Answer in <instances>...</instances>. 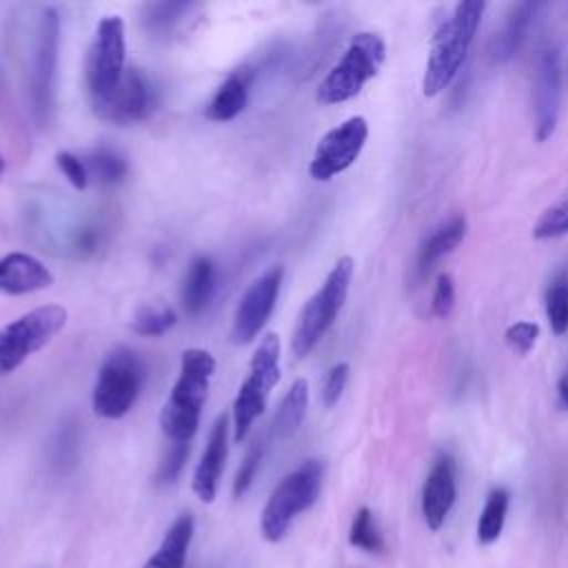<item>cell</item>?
Returning a JSON list of instances; mask_svg holds the SVG:
<instances>
[{
  "instance_id": "cell-24",
  "label": "cell",
  "mask_w": 568,
  "mask_h": 568,
  "mask_svg": "<svg viewBox=\"0 0 568 568\" xmlns=\"http://www.w3.org/2000/svg\"><path fill=\"white\" fill-rule=\"evenodd\" d=\"M84 164L89 169V178H93L102 186H115L129 173L126 158L111 146H98L89 151L84 158Z\"/></svg>"
},
{
  "instance_id": "cell-13",
  "label": "cell",
  "mask_w": 568,
  "mask_h": 568,
  "mask_svg": "<svg viewBox=\"0 0 568 568\" xmlns=\"http://www.w3.org/2000/svg\"><path fill=\"white\" fill-rule=\"evenodd\" d=\"M93 113L100 120L113 122V124H135L153 111L155 104V91L149 82V78L138 67H129L118 82V87L104 95L102 100L91 102Z\"/></svg>"
},
{
  "instance_id": "cell-7",
  "label": "cell",
  "mask_w": 568,
  "mask_h": 568,
  "mask_svg": "<svg viewBox=\"0 0 568 568\" xmlns=\"http://www.w3.org/2000/svg\"><path fill=\"white\" fill-rule=\"evenodd\" d=\"M322 481L324 464L320 459H306L295 470L284 475L264 504L260 517L262 537L273 544L280 541L293 519L315 504L322 490Z\"/></svg>"
},
{
  "instance_id": "cell-20",
  "label": "cell",
  "mask_w": 568,
  "mask_h": 568,
  "mask_svg": "<svg viewBox=\"0 0 568 568\" xmlns=\"http://www.w3.org/2000/svg\"><path fill=\"white\" fill-rule=\"evenodd\" d=\"M193 526L195 524L191 513L178 515L164 532L158 550L146 559L144 568H184L186 552L193 539Z\"/></svg>"
},
{
  "instance_id": "cell-15",
  "label": "cell",
  "mask_w": 568,
  "mask_h": 568,
  "mask_svg": "<svg viewBox=\"0 0 568 568\" xmlns=\"http://www.w3.org/2000/svg\"><path fill=\"white\" fill-rule=\"evenodd\" d=\"M229 428H231L229 413L217 415V419L211 426L204 453L193 473L191 488H193L195 497L204 504H211L217 495L220 475L224 470V462H226V453H229Z\"/></svg>"
},
{
  "instance_id": "cell-35",
  "label": "cell",
  "mask_w": 568,
  "mask_h": 568,
  "mask_svg": "<svg viewBox=\"0 0 568 568\" xmlns=\"http://www.w3.org/2000/svg\"><path fill=\"white\" fill-rule=\"evenodd\" d=\"M537 337H539V324L535 322H515L513 326L506 328V342L519 355L530 353Z\"/></svg>"
},
{
  "instance_id": "cell-3",
  "label": "cell",
  "mask_w": 568,
  "mask_h": 568,
  "mask_svg": "<svg viewBox=\"0 0 568 568\" xmlns=\"http://www.w3.org/2000/svg\"><path fill=\"white\" fill-rule=\"evenodd\" d=\"M353 273V257H339L324 277L322 286L306 300L291 335V351L295 357H306L333 326L348 297Z\"/></svg>"
},
{
  "instance_id": "cell-12",
  "label": "cell",
  "mask_w": 568,
  "mask_h": 568,
  "mask_svg": "<svg viewBox=\"0 0 568 568\" xmlns=\"http://www.w3.org/2000/svg\"><path fill=\"white\" fill-rule=\"evenodd\" d=\"M282 280H284V266L275 264L268 271H264L244 291L233 315V326H231L233 344H251L262 333L280 297Z\"/></svg>"
},
{
  "instance_id": "cell-32",
  "label": "cell",
  "mask_w": 568,
  "mask_h": 568,
  "mask_svg": "<svg viewBox=\"0 0 568 568\" xmlns=\"http://www.w3.org/2000/svg\"><path fill=\"white\" fill-rule=\"evenodd\" d=\"M191 453V444H175L171 442L166 455L160 462V468L155 473V481L158 484H173L178 479V475L182 473L186 459Z\"/></svg>"
},
{
  "instance_id": "cell-4",
  "label": "cell",
  "mask_w": 568,
  "mask_h": 568,
  "mask_svg": "<svg viewBox=\"0 0 568 568\" xmlns=\"http://www.w3.org/2000/svg\"><path fill=\"white\" fill-rule=\"evenodd\" d=\"M386 58V42L375 31L355 33L339 60L322 78L317 87L320 104H339L355 98L368 80H373Z\"/></svg>"
},
{
  "instance_id": "cell-26",
  "label": "cell",
  "mask_w": 568,
  "mask_h": 568,
  "mask_svg": "<svg viewBox=\"0 0 568 568\" xmlns=\"http://www.w3.org/2000/svg\"><path fill=\"white\" fill-rule=\"evenodd\" d=\"M508 504H510V493L506 488H493L488 493V497L484 501V510L477 521V541L479 544L488 546L499 539V535L504 530Z\"/></svg>"
},
{
  "instance_id": "cell-1",
  "label": "cell",
  "mask_w": 568,
  "mask_h": 568,
  "mask_svg": "<svg viewBox=\"0 0 568 568\" xmlns=\"http://www.w3.org/2000/svg\"><path fill=\"white\" fill-rule=\"evenodd\" d=\"M215 373V357L204 348H184L180 355L178 379L160 410V428L175 444H191L209 386Z\"/></svg>"
},
{
  "instance_id": "cell-25",
  "label": "cell",
  "mask_w": 568,
  "mask_h": 568,
  "mask_svg": "<svg viewBox=\"0 0 568 568\" xmlns=\"http://www.w3.org/2000/svg\"><path fill=\"white\" fill-rule=\"evenodd\" d=\"M191 7V2H149L142 7V27L151 38H166Z\"/></svg>"
},
{
  "instance_id": "cell-22",
  "label": "cell",
  "mask_w": 568,
  "mask_h": 568,
  "mask_svg": "<svg viewBox=\"0 0 568 568\" xmlns=\"http://www.w3.org/2000/svg\"><path fill=\"white\" fill-rule=\"evenodd\" d=\"M306 408H308V382L304 377H297L286 395L282 397L275 417H273V435L277 439H286L291 435L297 433V428L302 426L304 417H306Z\"/></svg>"
},
{
  "instance_id": "cell-21",
  "label": "cell",
  "mask_w": 568,
  "mask_h": 568,
  "mask_svg": "<svg viewBox=\"0 0 568 568\" xmlns=\"http://www.w3.org/2000/svg\"><path fill=\"white\" fill-rule=\"evenodd\" d=\"M541 7H544L541 2H519L510 11L501 31L493 40V58L497 62H508L519 51L521 42L526 40V33Z\"/></svg>"
},
{
  "instance_id": "cell-23",
  "label": "cell",
  "mask_w": 568,
  "mask_h": 568,
  "mask_svg": "<svg viewBox=\"0 0 568 568\" xmlns=\"http://www.w3.org/2000/svg\"><path fill=\"white\" fill-rule=\"evenodd\" d=\"M466 229H468V224H466L464 215H455L446 224H442L419 248V255H417L419 273H428L439 257L455 251L462 244V240L466 237Z\"/></svg>"
},
{
  "instance_id": "cell-6",
  "label": "cell",
  "mask_w": 568,
  "mask_h": 568,
  "mask_svg": "<svg viewBox=\"0 0 568 568\" xmlns=\"http://www.w3.org/2000/svg\"><path fill=\"white\" fill-rule=\"evenodd\" d=\"M280 337L277 333H266L257 348L253 351V357L248 362V375L237 388V395L233 399V413H231V428H233V442L240 444L246 439L248 430L253 428L255 419L266 410L271 390L280 382Z\"/></svg>"
},
{
  "instance_id": "cell-14",
  "label": "cell",
  "mask_w": 568,
  "mask_h": 568,
  "mask_svg": "<svg viewBox=\"0 0 568 568\" xmlns=\"http://www.w3.org/2000/svg\"><path fill=\"white\" fill-rule=\"evenodd\" d=\"M561 106V64L559 51L555 47H544L535 62V82H532V129L535 140L546 142L559 120Z\"/></svg>"
},
{
  "instance_id": "cell-18",
  "label": "cell",
  "mask_w": 568,
  "mask_h": 568,
  "mask_svg": "<svg viewBox=\"0 0 568 568\" xmlns=\"http://www.w3.org/2000/svg\"><path fill=\"white\" fill-rule=\"evenodd\" d=\"M253 78L255 73L251 67H240L231 71L204 106V118L211 122H229L237 118L248 104Z\"/></svg>"
},
{
  "instance_id": "cell-27",
  "label": "cell",
  "mask_w": 568,
  "mask_h": 568,
  "mask_svg": "<svg viewBox=\"0 0 568 568\" xmlns=\"http://www.w3.org/2000/svg\"><path fill=\"white\" fill-rule=\"evenodd\" d=\"M175 322H178V313L171 306L146 304V306H140L138 313L133 315L131 328L144 337H160L166 331H171L175 326Z\"/></svg>"
},
{
  "instance_id": "cell-30",
  "label": "cell",
  "mask_w": 568,
  "mask_h": 568,
  "mask_svg": "<svg viewBox=\"0 0 568 568\" xmlns=\"http://www.w3.org/2000/svg\"><path fill=\"white\" fill-rule=\"evenodd\" d=\"M546 315L555 335H564L568 331V282L566 280H559L548 288Z\"/></svg>"
},
{
  "instance_id": "cell-38",
  "label": "cell",
  "mask_w": 568,
  "mask_h": 568,
  "mask_svg": "<svg viewBox=\"0 0 568 568\" xmlns=\"http://www.w3.org/2000/svg\"><path fill=\"white\" fill-rule=\"evenodd\" d=\"M4 173V158H2V153H0V175Z\"/></svg>"
},
{
  "instance_id": "cell-28",
  "label": "cell",
  "mask_w": 568,
  "mask_h": 568,
  "mask_svg": "<svg viewBox=\"0 0 568 568\" xmlns=\"http://www.w3.org/2000/svg\"><path fill=\"white\" fill-rule=\"evenodd\" d=\"M348 541H351V546H355V548H359L364 552H371V555L384 552L382 532H379V528L375 524L373 513L366 506H362L355 513L351 530H348Z\"/></svg>"
},
{
  "instance_id": "cell-8",
  "label": "cell",
  "mask_w": 568,
  "mask_h": 568,
  "mask_svg": "<svg viewBox=\"0 0 568 568\" xmlns=\"http://www.w3.org/2000/svg\"><path fill=\"white\" fill-rule=\"evenodd\" d=\"M67 308L60 304L38 306L0 328V377L13 373L36 351L44 348L67 324Z\"/></svg>"
},
{
  "instance_id": "cell-33",
  "label": "cell",
  "mask_w": 568,
  "mask_h": 568,
  "mask_svg": "<svg viewBox=\"0 0 568 568\" xmlns=\"http://www.w3.org/2000/svg\"><path fill=\"white\" fill-rule=\"evenodd\" d=\"M348 373H351L348 362H337L328 368V373L322 382V404L326 408H333L339 402V397L346 388V382H348Z\"/></svg>"
},
{
  "instance_id": "cell-37",
  "label": "cell",
  "mask_w": 568,
  "mask_h": 568,
  "mask_svg": "<svg viewBox=\"0 0 568 568\" xmlns=\"http://www.w3.org/2000/svg\"><path fill=\"white\" fill-rule=\"evenodd\" d=\"M557 397H559V406L564 410H568V371L559 377V384H557Z\"/></svg>"
},
{
  "instance_id": "cell-31",
  "label": "cell",
  "mask_w": 568,
  "mask_h": 568,
  "mask_svg": "<svg viewBox=\"0 0 568 568\" xmlns=\"http://www.w3.org/2000/svg\"><path fill=\"white\" fill-rule=\"evenodd\" d=\"M264 448H266V442L260 437L251 444V448L246 450L237 473H235V479H233V497L240 499L253 484L257 470H260V464H262V457H264Z\"/></svg>"
},
{
  "instance_id": "cell-5",
  "label": "cell",
  "mask_w": 568,
  "mask_h": 568,
  "mask_svg": "<svg viewBox=\"0 0 568 568\" xmlns=\"http://www.w3.org/2000/svg\"><path fill=\"white\" fill-rule=\"evenodd\" d=\"M144 379L146 366L138 351L115 346L98 368L91 393L93 413L102 419H122L138 402Z\"/></svg>"
},
{
  "instance_id": "cell-29",
  "label": "cell",
  "mask_w": 568,
  "mask_h": 568,
  "mask_svg": "<svg viewBox=\"0 0 568 568\" xmlns=\"http://www.w3.org/2000/svg\"><path fill=\"white\" fill-rule=\"evenodd\" d=\"M568 235V191L550 204L535 222L532 237L537 240H552Z\"/></svg>"
},
{
  "instance_id": "cell-16",
  "label": "cell",
  "mask_w": 568,
  "mask_h": 568,
  "mask_svg": "<svg viewBox=\"0 0 568 568\" xmlns=\"http://www.w3.org/2000/svg\"><path fill=\"white\" fill-rule=\"evenodd\" d=\"M457 499L455 464L450 457H439L430 468L422 490V517L430 530H439Z\"/></svg>"
},
{
  "instance_id": "cell-17",
  "label": "cell",
  "mask_w": 568,
  "mask_h": 568,
  "mask_svg": "<svg viewBox=\"0 0 568 568\" xmlns=\"http://www.w3.org/2000/svg\"><path fill=\"white\" fill-rule=\"evenodd\" d=\"M53 284V273L31 253L13 251L0 257V293L29 295Z\"/></svg>"
},
{
  "instance_id": "cell-2",
  "label": "cell",
  "mask_w": 568,
  "mask_h": 568,
  "mask_svg": "<svg viewBox=\"0 0 568 568\" xmlns=\"http://www.w3.org/2000/svg\"><path fill=\"white\" fill-rule=\"evenodd\" d=\"M484 9L486 2L481 0H462L453 7L450 16L439 22L422 78V93L426 98L442 93L459 73L479 29Z\"/></svg>"
},
{
  "instance_id": "cell-19",
  "label": "cell",
  "mask_w": 568,
  "mask_h": 568,
  "mask_svg": "<svg viewBox=\"0 0 568 568\" xmlns=\"http://www.w3.org/2000/svg\"><path fill=\"white\" fill-rule=\"evenodd\" d=\"M215 286H217V266L209 255H197L191 260L184 282H182V306L189 315H197L202 313L213 295H215Z\"/></svg>"
},
{
  "instance_id": "cell-10",
  "label": "cell",
  "mask_w": 568,
  "mask_h": 568,
  "mask_svg": "<svg viewBox=\"0 0 568 568\" xmlns=\"http://www.w3.org/2000/svg\"><path fill=\"white\" fill-rule=\"evenodd\" d=\"M58 44H60V18L58 11L44 7L40 11L31 53V104L38 122H47L53 111L55 93V69H58Z\"/></svg>"
},
{
  "instance_id": "cell-34",
  "label": "cell",
  "mask_w": 568,
  "mask_h": 568,
  "mask_svg": "<svg viewBox=\"0 0 568 568\" xmlns=\"http://www.w3.org/2000/svg\"><path fill=\"white\" fill-rule=\"evenodd\" d=\"M55 164L62 171V175L71 182L73 189L84 191L89 186V169L84 164V158L71 153V151H58L55 153Z\"/></svg>"
},
{
  "instance_id": "cell-11",
  "label": "cell",
  "mask_w": 568,
  "mask_h": 568,
  "mask_svg": "<svg viewBox=\"0 0 568 568\" xmlns=\"http://www.w3.org/2000/svg\"><path fill=\"white\" fill-rule=\"evenodd\" d=\"M368 138V122L362 115H351L337 126L328 129L311 158L308 173L315 182H328L344 173L362 153Z\"/></svg>"
},
{
  "instance_id": "cell-36",
  "label": "cell",
  "mask_w": 568,
  "mask_h": 568,
  "mask_svg": "<svg viewBox=\"0 0 568 568\" xmlns=\"http://www.w3.org/2000/svg\"><path fill=\"white\" fill-rule=\"evenodd\" d=\"M430 306H433V315L442 317V320L453 313V306H455V282H453V277L448 273H442L437 277Z\"/></svg>"
},
{
  "instance_id": "cell-9",
  "label": "cell",
  "mask_w": 568,
  "mask_h": 568,
  "mask_svg": "<svg viewBox=\"0 0 568 568\" xmlns=\"http://www.w3.org/2000/svg\"><path fill=\"white\" fill-rule=\"evenodd\" d=\"M126 71V31L120 16H104L84 58V80L91 102L109 95Z\"/></svg>"
}]
</instances>
